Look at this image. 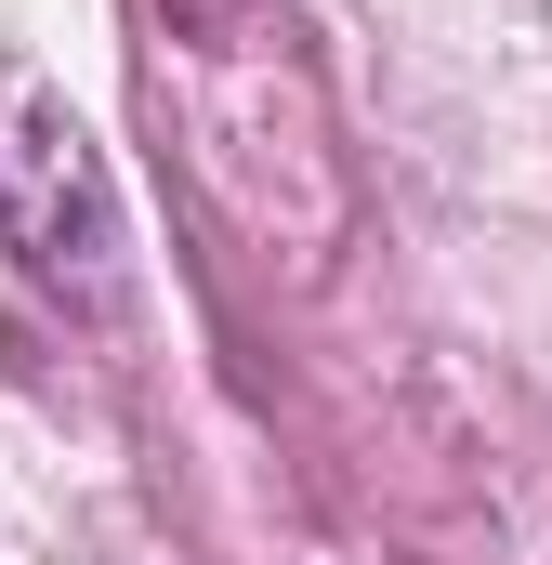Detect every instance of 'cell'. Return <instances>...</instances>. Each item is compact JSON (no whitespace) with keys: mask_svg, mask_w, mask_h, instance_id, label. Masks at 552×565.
<instances>
[{"mask_svg":"<svg viewBox=\"0 0 552 565\" xmlns=\"http://www.w3.org/2000/svg\"><path fill=\"white\" fill-rule=\"evenodd\" d=\"M0 250L40 302H66L79 329H106L132 302V224L106 184V145L66 119L53 79L0 66Z\"/></svg>","mask_w":552,"mask_h":565,"instance_id":"obj_1","label":"cell"}]
</instances>
